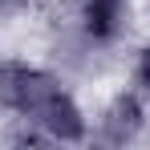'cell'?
Here are the masks:
<instances>
[{"mask_svg": "<svg viewBox=\"0 0 150 150\" xmlns=\"http://www.w3.org/2000/svg\"><path fill=\"white\" fill-rule=\"evenodd\" d=\"M33 122L49 134V142H81V138H85V114H81V105H77L65 89H61Z\"/></svg>", "mask_w": 150, "mask_h": 150, "instance_id": "cell-2", "label": "cell"}, {"mask_svg": "<svg viewBox=\"0 0 150 150\" xmlns=\"http://www.w3.org/2000/svg\"><path fill=\"white\" fill-rule=\"evenodd\" d=\"M134 77H138V85L150 93V45L142 49V57H138V65H134Z\"/></svg>", "mask_w": 150, "mask_h": 150, "instance_id": "cell-5", "label": "cell"}, {"mask_svg": "<svg viewBox=\"0 0 150 150\" xmlns=\"http://www.w3.org/2000/svg\"><path fill=\"white\" fill-rule=\"evenodd\" d=\"M0 4H4V0H0Z\"/></svg>", "mask_w": 150, "mask_h": 150, "instance_id": "cell-6", "label": "cell"}, {"mask_svg": "<svg viewBox=\"0 0 150 150\" xmlns=\"http://www.w3.org/2000/svg\"><path fill=\"white\" fill-rule=\"evenodd\" d=\"M57 93H61V81L53 73L21 65V61H0V105H8L25 118H37Z\"/></svg>", "mask_w": 150, "mask_h": 150, "instance_id": "cell-1", "label": "cell"}, {"mask_svg": "<svg viewBox=\"0 0 150 150\" xmlns=\"http://www.w3.org/2000/svg\"><path fill=\"white\" fill-rule=\"evenodd\" d=\"M142 122H146L142 101L134 98V93H122V98L110 101V110L101 114V138H105L110 146H126V142H134V138H138Z\"/></svg>", "mask_w": 150, "mask_h": 150, "instance_id": "cell-3", "label": "cell"}, {"mask_svg": "<svg viewBox=\"0 0 150 150\" xmlns=\"http://www.w3.org/2000/svg\"><path fill=\"white\" fill-rule=\"evenodd\" d=\"M81 25L89 41H114L126 25V0H81Z\"/></svg>", "mask_w": 150, "mask_h": 150, "instance_id": "cell-4", "label": "cell"}]
</instances>
